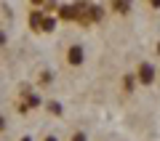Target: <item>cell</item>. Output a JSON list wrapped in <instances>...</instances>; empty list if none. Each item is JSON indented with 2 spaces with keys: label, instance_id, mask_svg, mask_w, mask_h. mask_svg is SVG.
<instances>
[{
  "label": "cell",
  "instance_id": "cell-1",
  "mask_svg": "<svg viewBox=\"0 0 160 141\" xmlns=\"http://www.w3.org/2000/svg\"><path fill=\"white\" fill-rule=\"evenodd\" d=\"M155 64H149V61H139V69H136V80L142 85H152L155 83Z\"/></svg>",
  "mask_w": 160,
  "mask_h": 141
},
{
  "label": "cell",
  "instance_id": "cell-2",
  "mask_svg": "<svg viewBox=\"0 0 160 141\" xmlns=\"http://www.w3.org/2000/svg\"><path fill=\"white\" fill-rule=\"evenodd\" d=\"M83 45H69V51H67V61L72 64V67H80L83 64Z\"/></svg>",
  "mask_w": 160,
  "mask_h": 141
},
{
  "label": "cell",
  "instance_id": "cell-3",
  "mask_svg": "<svg viewBox=\"0 0 160 141\" xmlns=\"http://www.w3.org/2000/svg\"><path fill=\"white\" fill-rule=\"evenodd\" d=\"M40 29H43V32L56 29V19H53V16H46V19H43V24H40Z\"/></svg>",
  "mask_w": 160,
  "mask_h": 141
},
{
  "label": "cell",
  "instance_id": "cell-4",
  "mask_svg": "<svg viewBox=\"0 0 160 141\" xmlns=\"http://www.w3.org/2000/svg\"><path fill=\"white\" fill-rule=\"evenodd\" d=\"M69 141H88V139H86L83 130H78V133H72V139H69Z\"/></svg>",
  "mask_w": 160,
  "mask_h": 141
},
{
  "label": "cell",
  "instance_id": "cell-5",
  "mask_svg": "<svg viewBox=\"0 0 160 141\" xmlns=\"http://www.w3.org/2000/svg\"><path fill=\"white\" fill-rule=\"evenodd\" d=\"M112 8H115V11H128V8H131V6H128V3H115Z\"/></svg>",
  "mask_w": 160,
  "mask_h": 141
},
{
  "label": "cell",
  "instance_id": "cell-6",
  "mask_svg": "<svg viewBox=\"0 0 160 141\" xmlns=\"http://www.w3.org/2000/svg\"><path fill=\"white\" fill-rule=\"evenodd\" d=\"M0 45H6V32L0 29Z\"/></svg>",
  "mask_w": 160,
  "mask_h": 141
},
{
  "label": "cell",
  "instance_id": "cell-7",
  "mask_svg": "<svg viewBox=\"0 0 160 141\" xmlns=\"http://www.w3.org/2000/svg\"><path fill=\"white\" fill-rule=\"evenodd\" d=\"M46 141H59V139H56V136H48V139H46Z\"/></svg>",
  "mask_w": 160,
  "mask_h": 141
},
{
  "label": "cell",
  "instance_id": "cell-8",
  "mask_svg": "<svg viewBox=\"0 0 160 141\" xmlns=\"http://www.w3.org/2000/svg\"><path fill=\"white\" fill-rule=\"evenodd\" d=\"M3 128H6V123H3V117H0V130H3Z\"/></svg>",
  "mask_w": 160,
  "mask_h": 141
},
{
  "label": "cell",
  "instance_id": "cell-9",
  "mask_svg": "<svg viewBox=\"0 0 160 141\" xmlns=\"http://www.w3.org/2000/svg\"><path fill=\"white\" fill-rule=\"evenodd\" d=\"M22 141H32V139H29V136H24V139H22Z\"/></svg>",
  "mask_w": 160,
  "mask_h": 141
}]
</instances>
